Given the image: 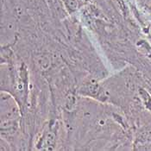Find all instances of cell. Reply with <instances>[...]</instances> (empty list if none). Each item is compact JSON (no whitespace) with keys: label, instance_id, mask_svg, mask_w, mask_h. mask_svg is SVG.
I'll return each instance as SVG.
<instances>
[{"label":"cell","instance_id":"cell-1","mask_svg":"<svg viewBox=\"0 0 151 151\" xmlns=\"http://www.w3.org/2000/svg\"><path fill=\"white\" fill-rule=\"evenodd\" d=\"M81 93L85 96H90L100 100H105L106 99L103 88L96 82H88L84 84V86L81 88Z\"/></svg>","mask_w":151,"mask_h":151},{"label":"cell","instance_id":"cell-2","mask_svg":"<svg viewBox=\"0 0 151 151\" xmlns=\"http://www.w3.org/2000/svg\"><path fill=\"white\" fill-rule=\"evenodd\" d=\"M55 133L53 131H47L43 136V137L41 139V147H44L45 149H48V147H53L55 145Z\"/></svg>","mask_w":151,"mask_h":151},{"label":"cell","instance_id":"cell-3","mask_svg":"<svg viewBox=\"0 0 151 151\" xmlns=\"http://www.w3.org/2000/svg\"><path fill=\"white\" fill-rule=\"evenodd\" d=\"M36 64L38 65V67L44 70L49 68V66L51 65V60L46 55H41L37 57Z\"/></svg>","mask_w":151,"mask_h":151}]
</instances>
